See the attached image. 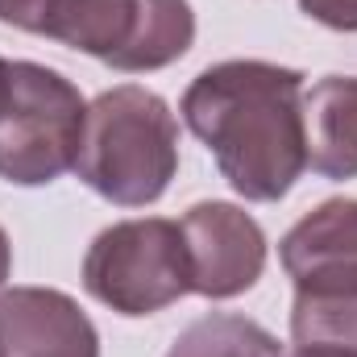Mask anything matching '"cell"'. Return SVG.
I'll list each match as a JSON object with an SVG mask.
<instances>
[{"mask_svg":"<svg viewBox=\"0 0 357 357\" xmlns=\"http://www.w3.org/2000/svg\"><path fill=\"white\" fill-rule=\"evenodd\" d=\"M278 262L295 287L357 278V199H324L295 220L278 241Z\"/></svg>","mask_w":357,"mask_h":357,"instance_id":"cell-8","label":"cell"},{"mask_svg":"<svg viewBox=\"0 0 357 357\" xmlns=\"http://www.w3.org/2000/svg\"><path fill=\"white\" fill-rule=\"evenodd\" d=\"M167 357H282V345L250 316L208 312L178 333Z\"/></svg>","mask_w":357,"mask_h":357,"instance_id":"cell-11","label":"cell"},{"mask_svg":"<svg viewBox=\"0 0 357 357\" xmlns=\"http://www.w3.org/2000/svg\"><path fill=\"white\" fill-rule=\"evenodd\" d=\"M183 241L191 258V291L204 299L245 295L250 287H258L266 270L262 225L229 199H204L187 208Z\"/></svg>","mask_w":357,"mask_h":357,"instance_id":"cell-6","label":"cell"},{"mask_svg":"<svg viewBox=\"0 0 357 357\" xmlns=\"http://www.w3.org/2000/svg\"><path fill=\"white\" fill-rule=\"evenodd\" d=\"M295 349H337L357 354V278L299 282L291 303Z\"/></svg>","mask_w":357,"mask_h":357,"instance_id":"cell-10","label":"cell"},{"mask_svg":"<svg viewBox=\"0 0 357 357\" xmlns=\"http://www.w3.org/2000/svg\"><path fill=\"white\" fill-rule=\"evenodd\" d=\"M303 137L320 178H357V75H324L303 91Z\"/></svg>","mask_w":357,"mask_h":357,"instance_id":"cell-9","label":"cell"},{"mask_svg":"<svg viewBox=\"0 0 357 357\" xmlns=\"http://www.w3.org/2000/svg\"><path fill=\"white\" fill-rule=\"evenodd\" d=\"M8 270H13V245H8V233L0 229V287L8 278Z\"/></svg>","mask_w":357,"mask_h":357,"instance_id":"cell-13","label":"cell"},{"mask_svg":"<svg viewBox=\"0 0 357 357\" xmlns=\"http://www.w3.org/2000/svg\"><path fill=\"white\" fill-rule=\"evenodd\" d=\"M299 13L320 21L324 29L357 33V0H299Z\"/></svg>","mask_w":357,"mask_h":357,"instance_id":"cell-12","label":"cell"},{"mask_svg":"<svg viewBox=\"0 0 357 357\" xmlns=\"http://www.w3.org/2000/svg\"><path fill=\"white\" fill-rule=\"evenodd\" d=\"M88 104L79 88L42 63H8L0 96V178L46 187L75 171Z\"/></svg>","mask_w":357,"mask_h":357,"instance_id":"cell-4","label":"cell"},{"mask_svg":"<svg viewBox=\"0 0 357 357\" xmlns=\"http://www.w3.org/2000/svg\"><path fill=\"white\" fill-rule=\"evenodd\" d=\"M0 25L50 38L112 71H162L195 42L187 0H0Z\"/></svg>","mask_w":357,"mask_h":357,"instance_id":"cell-2","label":"cell"},{"mask_svg":"<svg viewBox=\"0 0 357 357\" xmlns=\"http://www.w3.org/2000/svg\"><path fill=\"white\" fill-rule=\"evenodd\" d=\"M178 171V121L150 88L121 84L88 104L75 175L116 208H146Z\"/></svg>","mask_w":357,"mask_h":357,"instance_id":"cell-3","label":"cell"},{"mask_svg":"<svg viewBox=\"0 0 357 357\" xmlns=\"http://www.w3.org/2000/svg\"><path fill=\"white\" fill-rule=\"evenodd\" d=\"M4 75H8V63L0 59V96H4Z\"/></svg>","mask_w":357,"mask_h":357,"instance_id":"cell-15","label":"cell"},{"mask_svg":"<svg viewBox=\"0 0 357 357\" xmlns=\"http://www.w3.org/2000/svg\"><path fill=\"white\" fill-rule=\"evenodd\" d=\"M187 129L208 146L225 183L254 199H282L307 171L303 75L262 59L204 67L178 104Z\"/></svg>","mask_w":357,"mask_h":357,"instance_id":"cell-1","label":"cell"},{"mask_svg":"<svg viewBox=\"0 0 357 357\" xmlns=\"http://www.w3.org/2000/svg\"><path fill=\"white\" fill-rule=\"evenodd\" d=\"M84 287L116 316H154L191 295V258L183 225L167 216L121 220L88 245Z\"/></svg>","mask_w":357,"mask_h":357,"instance_id":"cell-5","label":"cell"},{"mask_svg":"<svg viewBox=\"0 0 357 357\" xmlns=\"http://www.w3.org/2000/svg\"><path fill=\"white\" fill-rule=\"evenodd\" d=\"M291 357H357V354H337V349H295Z\"/></svg>","mask_w":357,"mask_h":357,"instance_id":"cell-14","label":"cell"},{"mask_svg":"<svg viewBox=\"0 0 357 357\" xmlns=\"http://www.w3.org/2000/svg\"><path fill=\"white\" fill-rule=\"evenodd\" d=\"M0 357H100L88 312L54 287L0 291Z\"/></svg>","mask_w":357,"mask_h":357,"instance_id":"cell-7","label":"cell"}]
</instances>
